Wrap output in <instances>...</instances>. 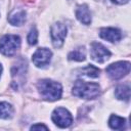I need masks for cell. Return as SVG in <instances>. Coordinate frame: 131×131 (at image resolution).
<instances>
[{
  "mask_svg": "<svg viewBox=\"0 0 131 131\" xmlns=\"http://www.w3.org/2000/svg\"><path fill=\"white\" fill-rule=\"evenodd\" d=\"M38 90L41 94V96L46 100H57L61 97L62 88L61 85L55 81L52 80H41L38 83Z\"/></svg>",
  "mask_w": 131,
  "mask_h": 131,
  "instance_id": "6da1fadb",
  "label": "cell"
},
{
  "mask_svg": "<svg viewBox=\"0 0 131 131\" xmlns=\"http://www.w3.org/2000/svg\"><path fill=\"white\" fill-rule=\"evenodd\" d=\"M73 94L85 99H94L100 94V87L96 83H87L78 80L73 87Z\"/></svg>",
  "mask_w": 131,
  "mask_h": 131,
  "instance_id": "7a4b0ae2",
  "label": "cell"
},
{
  "mask_svg": "<svg viewBox=\"0 0 131 131\" xmlns=\"http://www.w3.org/2000/svg\"><path fill=\"white\" fill-rule=\"evenodd\" d=\"M20 39L16 35H5L0 39V52L6 56L13 55L19 48Z\"/></svg>",
  "mask_w": 131,
  "mask_h": 131,
  "instance_id": "3957f363",
  "label": "cell"
},
{
  "mask_svg": "<svg viewBox=\"0 0 131 131\" xmlns=\"http://www.w3.org/2000/svg\"><path fill=\"white\" fill-rule=\"evenodd\" d=\"M106 74L114 80L121 79L125 77L130 72V62L129 61H118L110 64L106 68Z\"/></svg>",
  "mask_w": 131,
  "mask_h": 131,
  "instance_id": "277c9868",
  "label": "cell"
},
{
  "mask_svg": "<svg viewBox=\"0 0 131 131\" xmlns=\"http://www.w3.org/2000/svg\"><path fill=\"white\" fill-rule=\"evenodd\" d=\"M51 119L54 124L60 128H67L73 123V117L71 113L64 107H56L52 113Z\"/></svg>",
  "mask_w": 131,
  "mask_h": 131,
  "instance_id": "5b68a950",
  "label": "cell"
},
{
  "mask_svg": "<svg viewBox=\"0 0 131 131\" xmlns=\"http://www.w3.org/2000/svg\"><path fill=\"white\" fill-rule=\"evenodd\" d=\"M50 36L53 46L56 48L61 47L67 36V27L61 23H55L50 29Z\"/></svg>",
  "mask_w": 131,
  "mask_h": 131,
  "instance_id": "8992f818",
  "label": "cell"
},
{
  "mask_svg": "<svg viewBox=\"0 0 131 131\" xmlns=\"http://www.w3.org/2000/svg\"><path fill=\"white\" fill-rule=\"evenodd\" d=\"M90 55L93 60H95L96 62L102 63L110 58L111 52L102 44L98 42H92L90 46Z\"/></svg>",
  "mask_w": 131,
  "mask_h": 131,
  "instance_id": "52a82bcc",
  "label": "cell"
},
{
  "mask_svg": "<svg viewBox=\"0 0 131 131\" xmlns=\"http://www.w3.org/2000/svg\"><path fill=\"white\" fill-rule=\"evenodd\" d=\"M51 51L47 48H39L36 50V52L33 54L32 60L34 62V64L38 68H44L46 67L50 59H51Z\"/></svg>",
  "mask_w": 131,
  "mask_h": 131,
  "instance_id": "ba28073f",
  "label": "cell"
},
{
  "mask_svg": "<svg viewBox=\"0 0 131 131\" xmlns=\"http://www.w3.org/2000/svg\"><path fill=\"white\" fill-rule=\"evenodd\" d=\"M99 36L110 42H118L122 38V33L116 28H102L99 32Z\"/></svg>",
  "mask_w": 131,
  "mask_h": 131,
  "instance_id": "9c48e42d",
  "label": "cell"
},
{
  "mask_svg": "<svg viewBox=\"0 0 131 131\" xmlns=\"http://www.w3.org/2000/svg\"><path fill=\"white\" fill-rule=\"evenodd\" d=\"M76 16L84 25H89L91 23V13L86 4H81L77 7Z\"/></svg>",
  "mask_w": 131,
  "mask_h": 131,
  "instance_id": "30bf717a",
  "label": "cell"
},
{
  "mask_svg": "<svg viewBox=\"0 0 131 131\" xmlns=\"http://www.w3.org/2000/svg\"><path fill=\"white\" fill-rule=\"evenodd\" d=\"M26 20V12L25 10L13 11L8 18V21L13 26H21Z\"/></svg>",
  "mask_w": 131,
  "mask_h": 131,
  "instance_id": "8fae6325",
  "label": "cell"
},
{
  "mask_svg": "<svg viewBox=\"0 0 131 131\" xmlns=\"http://www.w3.org/2000/svg\"><path fill=\"white\" fill-rule=\"evenodd\" d=\"M115 95L118 99H121V100H125V101H128L129 98H130V87L129 85H120L116 88V91H115Z\"/></svg>",
  "mask_w": 131,
  "mask_h": 131,
  "instance_id": "7c38bea8",
  "label": "cell"
},
{
  "mask_svg": "<svg viewBox=\"0 0 131 131\" xmlns=\"http://www.w3.org/2000/svg\"><path fill=\"white\" fill-rule=\"evenodd\" d=\"M125 124H126V120L122 117H119L117 115H112L110 120H108V125L112 129H115V130H120V129H123L125 127Z\"/></svg>",
  "mask_w": 131,
  "mask_h": 131,
  "instance_id": "4fadbf2b",
  "label": "cell"
},
{
  "mask_svg": "<svg viewBox=\"0 0 131 131\" xmlns=\"http://www.w3.org/2000/svg\"><path fill=\"white\" fill-rule=\"evenodd\" d=\"M85 57H86V52L84 47H78L73 51H71L68 55V58L70 60H76V61H83L85 60Z\"/></svg>",
  "mask_w": 131,
  "mask_h": 131,
  "instance_id": "5bb4252c",
  "label": "cell"
},
{
  "mask_svg": "<svg viewBox=\"0 0 131 131\" xmlns=\"http://www.w3.org/2000/svg\"><path fill=\"white\" fill-rule=\"evenodd\" d=\"M13 115V107L8 102H0V118L10 119Z\"/></svg>",
  "mask_w": 131,
  "mask_h": 131,
  "instance_id": "9a60e30c",
  "label": "cell"
},
{
  "mask_svg": "<svg viewBox=\"0 0 131 131\" xmlns=\"http://www.w3.org/2000/svg\"><path fill=\"white\" fill-rule=\"evenodd\" d=\"M81 73H83V75H85V76H87L89 78H97L99 76L100 71L96 67L89 64V66L85 67L84 69H82L81 70Z\"/></svg>",
  "mask_w": 131,
  "mask_h": 131,
  "instance_id": "2e32d148",
  "label": "cell"
},
{
  "mask_svg": "<svg viewBox=\"0 0 131 131\" xmlns=\"http://www.w3.org/2000/svg\"><path fill=\"white\" fill-rule=\"evenodd\" d=\"M38 41V32L36 28H32L28 35V43L30 45H35Z\"/></svg>",
  "mask_w": 131,
  "mask_h": 131,
  "instance_id": "e0dca14e",
  "label": "cell"
},
{
  "mask_svg": "<svg viewBox=\"0 0 131 131\" xmlns=\"http://www.w3.org/2000/svg\"><path fill=\"white\" fill-rule=\"evenodd\" d=\"M31 130H48V127L43 124H36L31 127Z\"/></svg>",
  "mask_w": 131,
  "mask_h": 131,
  "instance_id": "ac0fdd59",
  "label": "cell"
},
{
  "mask_svg": "<svg viewBox=\"0 0 131 131\" xmlns=\"http://www.w3.org/2000/svg\"><path fill=\"white\" fill-rule=\"evenodd\" d=\"M111 1H113V2H115L117 4H124V3L128 2V0H111Z\"/></svg>",
  "mask_w": 131,
  "mask_h": 131,
  "instance_id": "d6986e66",
  "label": "cell"
},
{
  "mask_svg": "<svg viewBox=\"0 0 131 131\" xmlns=\"http://www.w3.org/2000/svg\"><path fill=\"white\" fill-rule=\"evenodd\" d=\"M1 73H2V66L0 64V76H1Z\"/></svg>",
  "mask_w": 131,
  "mask_h": 131,
  "instance_id": "ffe728a7",
  "label": "cell"
}]
</instances>
